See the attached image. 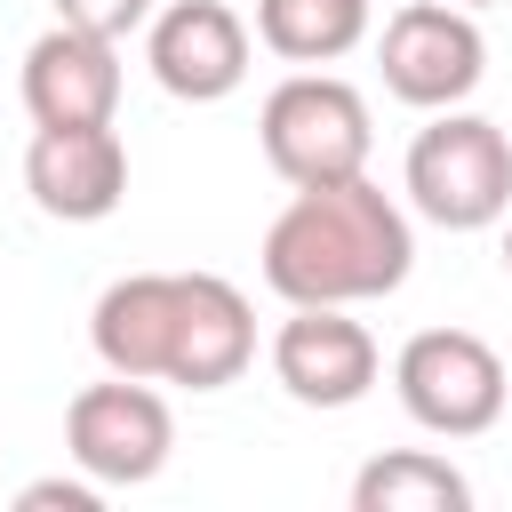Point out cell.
<instances>
[{"label": "cell", "mask_w": 512, "mask_h": 512, "mask_svg": "<svg viewBox=\"0 0 512 512\" xmlns=\"http://www.w3.org/2000/svg\"><path fill=\"white\" fill-rule=\"evenodd\" d=\"M16 504L24 512H96L104 504V480H32V488H16Z\"/></svg>", "instance_id": "16"}, {"label": "cell", "mask_w": 512, "mask_h": 512, "mask_svg": "<svg viewBox=\"0 0 512 512\" xmlns=\"http://www.w3.org/2000/svg\"><path fill=\"white\" fill-rule=\"evenodd\" d=\"M256 360V312L216 272H176V328H168V384L224 392Z\"/></svg>", "instance_id": "11"}, {"label": "cell", "mask_w": 512, "mask_h": 512, "mask_svg": "<svg viewBox=\"0 0 512 512\" xmlns=\"http://www.w3.org/2000/svg\"><path fill=\"white\" fill-rule=\"evenodd\" d=\"M120 104V40L56 24L24 48V112L32 128H96Z\"/></svg>", "instance_id": "10"}, {"label": "cell", "mask_w": 512, "mask_h": 512, "mask_svg": "<svg viewBox=\"0 0 512 512\" xmlns=\"http://www.w3.org/2000/svg\"><path fill=\"white\" fill-rule=\"evenodd\" d=\"M56 24H80V32H104V40H128L136 24H152V0H56Z\"/></svg>", "instance_id": "15"}, {"label": "cell", "mask_w": 512, "mask_h": 512, "mask_svg": "<svg viewBox=\"0 0 512 512\" xmlns=\"http://www.w3.org/2000/svg\"><path fill=\"white\" fill-rule=\"evenodd\" d=\"M472 480L432 448H392L352 472V512H464Z\"/></svg>", "instance_id": "13"}, {"label": "cell", "mask_w": 512, "mask_h": 512, "mask_svg": "<svg viewBox=\"0 0 512 512\" xmlns=\"http://www.w3.org/2000/svg\"><path fill=\"white\" fill-rule=\"evenodd\" d=\"M376 64H384V88H392L400 104L448 112V104H464V96L480 88L488 40H480L472 8H456V0H408V8L384 24Z\"/></svg>", "instance_id": "6"}, {"label": "cell", "mask_w": 512, "mask_h": 512, "mask_svg": "<svg viewBox=\"0 0 512 512\" xmlns=\"http://www.w3.org/2000/svg\"><path fill=\"white\" fill-rule=\"evenodd\" d=\"M272 376L296 408H352L376 384V336L344 304H296L272 336Z\"/></svg>", "instance_id": "7"}, {"label": "cell", "mask_w": 512, "mask_h": 512, "mask_svg": "<svg viewBox=\"0 0 512 512\" xmlns=\"http://www.w3.org/2000/svg\"><path fill=\"white\" fill-rule=\"evenodd\" d=\"M408 200L440 232H480L512 216V136L480 112H440L408 144Z\"/></svg>", "instance_id": "3"}, {"label": "cell", "mask_w": 512, "mask_h": 512, "mask_svg": "<svg viewBox=\"0 0 512 512\" xmlns=\"http://www.w3.org/2000/svg\"><path fill=\"white\" fill-rule=\"evenodd\" d=\"M168 328H176V272H128L96 296L88 344L112 376H168Z\"/></svg>", "instance_id": "12"}, {"label": "cell", "mask_w": 512, "mask_h": 512, "mask_svg": "<svg viewBox=\"0 0 512 512\" xmlns=\"http://www.w3.org/2000/svg\"><path fill=\"white\" fill-rule=\"evenodd\" d=\"M392 384H400V408L440 440H480L504 416V392H512L504 360L472 328H416L392 360Z\"/></svg>", "instance_id": "4"}, {"label": "cell", "mask_w": 512, "mask_h": 512, "mask_svg": "<svg viewBox=\"0 0 512 512\" xmlns=\"http://www.w3.org/2000/svg\"><path fill=\"white\" fill-rule=\"evenodd\" d=\"M504 272H512V224H504Z\"/></svg>", "instance_id": "17"}, {"label": "cell", "mask_w": 512, "mask_h": 512, "mask_svg": "<svg viewBox=\"0 0 512 512\" xmlns=\"http://www.w3.org/2000/svg\"><path fill=\"white\" fill-rule=\"evenodd\" d=\"M456 8H488V0H456Z\"/></svg>", "instance_id": "18"}, {"label": "cell", "mask_w": 512, "mask_h": 512, "mask_svg": "<svg viewBox=\"0 0 512 512\" xmlns=\"http://www.w3.org/2000/svg\"><path fill=\"white\" fill-rule=\"evenodd\" d=\"M24 192L56 224H104L128 200V144L112 136V120H96V128H40L32 152H24Z\"/></svg>", "instance_id": "9"}, {"label": "cell", "mask_w": 512, "mask_h": 512, "mask_svg": "<svg viewBox=\"0 0 512 512\" xmlns=\"http://www.w3.org/2000/svg\"><path fill=\"white\" fill-rule=\"evenodd\" d=\"M256 136H264V160L280 184H344V176H368V96L336 72H296L264 96L256 112Z\"/></svg>", "instance_id": "2"}, {"label": "cell", "mask_w": 512, "mask_h": 512, "mask_svg": "<svg viewBox=\"0 0 512 512\" xmlns=\"http://www.w3.org/2000/svg\"><path fill=\"white\" fill-rule=\"evenodd\" d=\"M144 64L176 104H224L248 80V24L224 0H176L152 16Z\"/></svg>", "instance_id": "8"}, {"label": "cell", "mask_w": 512, "mask_h": 512, "mask_svg": "<svg viewBox=\"0 0 512 512\" xmlns=\"http://www.w3.org/2000/svg\"><path fill=\"white\" fill-rule=\"evenodd\" d=\"M408 264L416 232L368 176L304 184L264 232V288L288 304H376L408 280Z\"/></svg>", "instance_id": "1"}, {"label": "cell", "mask_w": 512, "mask_h": 512, "mask_svg": "<svg viewBox=\"0 0 512 512\" xmlns=\"http://www.w3.org/2000/svg\"><path fill=\"white\" fill-rule=\"evenodd\" d=\"M64 448H72V464H80L88 480H104V488H144V480H160V464H168V448H176V416H168V400H160L144 376H112V384L72 392V408H64Z\"/></svg>", "instance_id": "5"}, {"label": "cell", "mask_w": 512, "mask_h": 512, "mask_svg": "<svg viewBox=\"0 0 512 512\" xmlns=\"http://www.w3.org/2000/svg\"><path fill=\"white\" fill-rule=\"evenodd\" d=\"M256 40L288 64H336L368 40V0H256Z\"/></svg>", "instance_id": "14"}]
</instances>
